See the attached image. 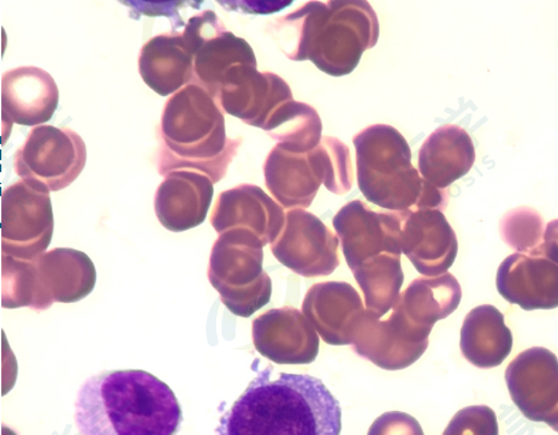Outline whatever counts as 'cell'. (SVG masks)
Masks as SVG:
<instances>
[{"label": "cell", "instance_id": "6da1fadb", "mask_svg": "<svg viewBox=\"0 0 558 435\" xmlns=\"http://www.w3.org/2000/svg\"><path fill=\"white\" fill-rule=\"evenodd\" d=\"M266 367L222 415L217 435H340L342 410L323 380Z\"/></svg>", "mask_w": 558, "mask_h": 435}, {"label": "cell", "instance_id": "7a4b0ae2", "mask_svg": "<svg viewBox=\"0 0 558 435\" xmlns=\"http://www.w3.org/2000/svg\"><path fill=\"white\" fill-rule=\"evenodd\" d=\"M82 435H177L183 414L168 385L144 371L93 375L75 401Z\"/></svg>", "mask_w": 558, "mask_h": 435}, {"label": "cell", "instance_id": "3957f363", "mask_svg": "<svg viewBox=\"0 0 558 435\" xmlns=\"http://www.w3.org/2000/svg\"><path fill=\"white\" fill-rule=\"evenodd\" d=\"M277 46L290 61H311L330 76L352 74L362 53L379 38V23L371 3L308 2L270 25Z\"/></svg>", "mask_w": 558, "mask_h": 435}, {"label": "cell", "instance_id": "277c9868", "mask_svg": "<svg viewBox=\"0 0 558 435\" xmlns=\"http://www.w3.org/2000/svg\"><path fill=\"white\" fill-rule=\"evenodd\" d=\"M158 172L198 171L218 183L239 154L242 138H229L221 107L197 85L183 87L168 100L160 121Z\"/></svg>", "mask_w": 558, "mask_h": 435}, {"label": "cell", "instance_id": "5b68a950", "mask_svg": "<svg viewBox=\"0 0 558 435\" xmlns=\"http://www.w3.org/2000/svg\"><path fill=\"white\" fill-rule=\"evenodd\" d=\"M359 188L372 204L391 213L445 210V190L424 180L412 165L409 143L399 130L374 124L354 136Z\"/></svg>", "mask_w": 558, "mask_h": 435}, {"label": "cell", "instance_id": "8992f818", "mask_svg": "<svg viewBox=\"0 0 558 435\" xmlns=\"http://www.w3.org/2000/svg\"><path fill=\"white\" fill-rule=\"evenodd\" d=\"M264 170L267 189L287 208L311 206L320 184L332 194L343 195L354 181L349 147L332 136H324L319 146L307 153L277 145L267 155Z\"/></svg>", "mask_w": 558, "mask_h": 435}, {"label": "cell", "instance_id": "52a82bcc", "mask_svg": "<svg viewBox=\"0 0 558 435\" xmlns=\"http://www.w3.org/2000/svg\"><path fill=\"white\" fill-rule=\"evenodd\" d=\"M263 246L258 238L243 230L222 235L214 246L210 281L235 314L251 315L270 300V278L263 271Z\"/></svg>", "mask_w": 558, "mask_h": 435}, {"label": "cell", "instance_id": "ba28073f", "mask_svg": "<svg viewBox=\"0 0 558 435\" xmlns=\"http://www.w3.org/2000/svg\"><path fill=\"white\" fill-rule=\"evenodd\" d=\"M86 160V143L78 133L44 124L29 131L25 145L15 154L14 167L23 181L61 192L81 176Z\"/></svg>", "mask_w": 558, "mask_h": 435}, {"label": "cell", "instance_id": "9c48e42d", "mask_svg": "<svg viewBox=\"0 0 558 435\" xmlns=\"http://www.w3.org/2000/svg\"><path fill=\"white\" fill-rule=\"evenodd\" d=\"M462 290L452 274L414 279L400 294L386 325L403 343L426 350L438 321L460 306Z\"/></svg>", "mask_w": 558, "mask_h": 435}, {"label": "cell", "instance_id": "30bf717a", "mask_svg": "<svg viewBox=\"0 0 558 435\" xmlns=\"http://www.w3.org/2000/svg\"><path fill=\"white\" fill-rule=\"evenodd\" d=\"M182 34L194 56L192 85L204 88L216 102L223 77L230 69L242 64L258 65L252 46L228 32L211 10L190 17Z\"/></svg>", "mask_w": 558, "mask_h": 435}, {"label": "cell", "instance_id": "8fae6325", "mask_svg": "<svg viewBox=\"0 0 558 435\" xmlns=\"http://www.w3.org/2000/svg\"><path fill=\"white\" fill-rule=\"evenodd\" d=\"M340 238L323 220L304 210L288 213L272 253L290 270L307 278L326 277L340 266Z\"/></svg>", "mask_w": 558, "mask_h": 435}, {"label": "cell", "instance_id": "7c38bea8", "mask_svg": "<svg viewBox=\"0 0 558 435\" xmlns=\"http://www.w3.org/2000/svg\"><path fill=\"white\" fill-rule=\"evenodd\" d=\"M332 225L342 242L350 270L381 254H402L400 213H377L362 201L350 202Z\"/></svg>", "mask_w": 558, "mask_h": 435}, {"label": "cell", "instance_id": "4fadbf2b", "mask_svg": "<svg viewBox=\"0 0 558 435\" xmlns=\"http://www.w3.org/2000/svg\"><path fill=\"white\" fill-rule=\"evenodd\" d=\"M293 99V93L282 77L242 64L230 69L223 77L217 104L229 116L264 130L272 112Z\"/></svg>", "mask_w": 558, "mask_h": 435}, {"label": "cell", "instance_id": "5bb4252c", "mask_svg": "<svg viewBox=\"0 0 558 435\" xmlns=\"http://www.w3.org/2000/svg\"><path fill=\"white\" fill-rule=\"evenodd\" d=\"M510 397L527 420L549 425L558 411V359L545 348L522 351L506 372Z\"/></svg>", "mask_w": 558, "mask_h": 435}, {"label": "cell", "instance_id": "9a60e30c", "mask_svg": "<svg viewBox=\"0 0 558 435\" xmlns=\"http://www.w3.org/2000/svg\"><path fill=\"white\" fill-rule=\"evenodd\" d=\"M400 216L402 253L415 270L425 277L447 274L459 254V241L444 212L427 208L402 212Z\"/></svg>", "mask_w": 558, "mask_h": 435}, {"label": "cell", "instance_id": "2e32d148", "mask_svg": "<svg viewBox=\"0 0 558 435\" xmlns=\"http://www.w3.org/2000/svg\"><path fill=\"white\" fill-rule=\"evenodd\" d=\"M496 283L504 300L525 312L558 307V265L539 249L509 255L498 267Z\"/></svg>", "mask_w": 558, "mask_h": 435}, {"label": "cell", "instance_id": "e0dca14e", "mask_svg": "<svg viewBox=\"0 0 558 435\" xmlns=\"http://www.w3.org/2000/svg\"><path fill=\"white\" fill-rule=\"evenodd\" d=\"M366 310L357 291L345 282L314 285L304 302L314 329L326 343L335 346L353 345Z\"/></svg>", "mask_w": 558, "mask_h": 435}, {"label": "cell", "instance_id": "ac0fdd59", "mask_svg": "<svg viewBox=\"0 0 558 435\" xmlns=\"http://www.w3.org/2000/svg\"><path fill=\"white\" fill-rule=\"evenodd\" d=\"M57 82L46 70L26 65L2 76V114L4 121L38 128L49 122L58 109Z\"/></svg>", "mask_w": 558, "mask_h": 435}, {"label": "cell", "instance_id": "d6986e66", "mask_svg": "<svg viewBox=\"0 0 558 435\" xmlns=\"http://www.w3.org/2000/svg\"><path fill=\"white\" fill-rule=\"evenodd\" d=\"M209 177L198 171L177 170L160 184L156 207L160 222L170 230L182 231L204 222L213 200Z\"/></svg>", "mask_w": 558, "mask_h": 435}, {"label": "cell", "instance_id": "ffe728a7", "mask_svg": "<svg viewBox=\"0 0 558 435\" xmlns=\"http://www.w3.org/2000/svg\"><path fill=\"white\" fill-rule=\"evenodd\" d=\"M138 64L142 80L160 97L174 95L194 81V56L182 32L148 40L142 47Z\"/></svg>", "mask_w": 558, "mask_h": 435}, {"label": "cell", "instance_id": "44dd1931", "mask_svg": "<svg viewBox=\"0 0 558 435\" xmlns=\"http://www.w3.org/2000/svg\"><path fill=\"white\" fill-rule=\"evenodd\" d=\"M211 222L218 232L233 226H247L266 244L275 241L281 230L283 212L263 189L241 184L218 196Z\"/></svg>", "mask_w": 558, "mask_h": 435}, {"label": "cell", "instance_id": "7402d4cb", "mask_svg": "<svg viewBox=\"0 0 558 435\" xmlns=\"http://www.w3.org/2000/svg\"><path fill=\"white\" fill-rule=\"evenodd\" d=\"M476 162V148L466 131L445 124L427 136L420 148L418 171L433 186L445 190L465 177Z\"/></svg>", "mask_w": 558, "mask_h": 435}, {"label": "cell", "instance_id": "603a6c76", "mask_svg": "<svg viewBox=\"0 0 558 435\" xmlns=\"http://www.w3.org/2000/svg\"><path fill=\"white\" fill-rule=\"evenodd\" d=\"M461 353L480 368L502 365L513 349V334L506 325L504 314L495 306L473 309L461 329Z\"/></svg>", "mask_w": 558, "mask_h": 435}, {"label": "cell", "instance_id": "cb8c5ba5", "mask_svg": "<svg viewBox=\"0 0 558 435\" xmlns=\"http://www.w3.org/2000/svg\"><path fill=\"white\" fill-rule=\"evenodd\" d=\"M3 220L5 237H25L47 246L52 228L49 190L38 183L21 181L3 194Z\"/></svg>", "mask_w": 558, "mask_h": 435}, {"label": "cell", "instance_id": "d4e9b609", "mask_svg": "<svg viewBox=\"0 0 558 435\" xmlns=\"http://www.w3.org/2000/svg\"><path fill=\"white\" fill-rule=\"evenodd\" d=\"M264 130L278 145L294 153L312 152L323 141V122L316 109L294 99L279 106Z\"/></svg>", "mask_w": 558, "mask_h": 435}, {"label": "cell", "instance_id": "484cf974", "mask_svg": "<svg viewBox=\"0 0 558 435\" xmlns=\"http://www.w3.org/2000/svg\"><path fill=\"white\" fill-rule=\"evenodd\" d=\"M353 276L364 291L366 309L369 312L383 318L393 309L403 285L400 255L374 256L354 269Z\"/></svg>", "mask_w": 558, "mask_h": 435}, {"label": "cell", "instance_id": "4316f807", "mask_svg": "<svg viewBox=\"0 0 558 435\" xmlns=\"http://www.w3.org/2000/svg\"><path fill=\"white\" fill-rule=\"evenodd\" d=\"M544 220L531 207H519L502 217L500 232L502 241L518 253H533L542 247Z\"/></svg>", "mask_w": 558, "mask_h": 435}, {"label": "cell", "instance_id": "83f0119b", "mask_svg": "<svg viewBox=\"0 0 558 435\" xmlns=\"http://www.w3.org/2000/svg\"><path fill=\"white\" fill-rule=\"evenodd\" d=\"M444 435H498L495 411L488 407L460 410L450 421Z\"/></svg>", "mask_w": 558, "mask_h": 435}, {"label": "cell", "instance_id": "f1b7e54d", "mask_svg": "<svg viewBox=\"0 0 558 435\" xmlns=\"http://www.w3.org/2000/svg\"><path fill=\"white\" fill-rule=\"evenodd\" d=\"M539 252L558 265V219L545 226L544 240Z\"/></svg>", "mask_w": 558, "mask_h": 435}, {"label": "cell", "instance_id": "f546056e", "mask_svg": "<svg viewBox=\"0 0 558 435\" xmlns=\"http://www.w3.org/2000/svg\"><path fill=\"white\" fill-rule=\"evenodd\" d=\"M549 426L554 428L555 432L558 433V411L557 414L555 415V419L549 422Z\"/></svg>", "mask_w": 558, "mask_h": 435}]
</instances>
